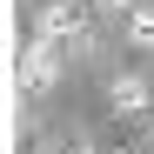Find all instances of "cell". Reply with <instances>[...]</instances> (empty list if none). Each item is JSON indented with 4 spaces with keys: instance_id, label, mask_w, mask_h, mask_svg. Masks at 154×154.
<instances>
[{
    "instance_id": "4",
    "label": "cell",
    "mask_w": 154,
    "mask_h": 154,
    "mask_svg": "<svg viewBox=\"0 0 154 154\" xmlns=\"http://www.w3.org/2000/svg\"><path fill=\"white\" fill-rule=\"evenodd\" d=\"M127 27H134L141 47H154V7H134V14H127Z\"/></svg>"
},
{
    "instance_id": "5",
    "label": "cell",
    "mask_w": 154,
    "mask_h": 154,
    "mask_svg": "<svg viewBox=\"0 0 154 154\" xmlns=\"http://www.w3.org/2000/svg\"><path fill=\"white\" fill-rule=\"evenodd\" d=\"M100 7H127V0H100Z\"/></svg>"
},
{
    "instance_id": "6",
    "label": "cell",
    "mask_w": 154,
    "mask_h": 154,
    "mask_svg": "<svg viewBox=\"0 0 154 154\" xmlns=\"http://www.w3.org/2000/svg\"><path fill=\"white\" fill-rule=\"evenodd\" d=\"M114 154H127V147H114Z\"/></svg>"
},
{
    "instance_id": "2",
    "label": "cell",
    "mask_w": 154,
    "mask_h": 154,
    "mask_svg": "<svg viewBox=\"0 0 154 154\" xmlns=\"http://www.w3.org/2000/svg\"><path fill=\"white\" fill-rule=\"evenodd\" d=\"M40 40H87V0H54V7H40Z\"/></svg>"
},
{
    "instance_id": "3",
    "label": "cell",
    "mask_w": 154,
    "mask_h": 154,
    "mask_svg": "<svg viewBox=\"0 0 154 154\" xmlns=\"http://www.w3.org/2000/svg\"><path fill=\"white\" fill-rule=\"evenodd\" d=\"M107 107H114L121 121H141V114H147V81H134V74H121V81L107 87Z\"/></svg>"
},
{
    "instance_id": "1",
    "label": "cell",
    "mask_w": 154,
    "mask_h": 154,
    "mask_svg": "<svg viewBox=\"0 0 154 154\" xmlns=\"http://www.w3.org/2000/svg\"><path fill=\"white\" fill-rule=\"evenodd\" d=\"M14 74H20L27 94H47V87L60 81V40H40V34H34L27 47H20V67H14Z\"/></svg>"
}]
</instances>
